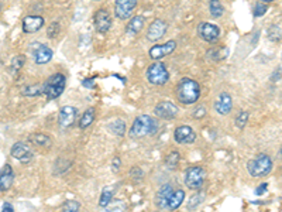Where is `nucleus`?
Masks as SVG:
<instances>
[{
  "label": "nucleus",
  "instance_id": "e433bc0d",
  "mask_svg": "<svg viewBox=\"0 0 282 212\" xmlns=\"http://www.w3.org/2000/svg\"><path fill=\"white\" fill-rule=\"evenodd\" d=\"M130 174L133 176V179H134V181H137V182L143 180V171H141V168L133 167L131 168V171H130Z\"/></svg>",
  "mask_w": 282,
  "mask_h": 212
},
{
  "label": "nucleus",
  "instance_id": "4c0bfd02",
  "mask_svg": "<svg viewBox=\"0 0 282 212\" xmlns=\"http://www.w3.org/2000/svg\"><path fill=\"white\" fill-rule=\"evenodd\" d=\"M205 115H206V108L205 106H199L193 112V118H198V119H202Z\"/></svg>",
  "mask_w": 282,
  "mask_h": 212
},
{
  "label": "nucleus",
  "instance_id": "a878e982",
  "mask_svg": "<svg viewBox=\"0 0 282 212\" xmlns=\"http://www.w3.org/2000/svg\"><path fill=\"white\" fill-rule=\"evenodd\" d=\"M107 127L113 134H116L119 137H123L126 134V123H124L123 119H114L107 124Z\"/></svg>",
  "mask_w": 282,
  "mask_h": 212
},
{
  "label": "nucleus",
  "instance_id": "79ce46f5",
  "mask_svg": "<svg viewBox=\"0 0 282 212\" xmlns=\"http://www.w3.org/2000/svg\"><path fill=\"white\" fill-rule=\"evenodd\" d=\"M82 84H83L86 88H93V79H83Z\"/></svg>",
  "mask_w": 282,
  "mask_h": 212
},
{
  "label": "nucleus",
  "instance_id": "4be33fe9",
  "mask_svg": "<svg viewBox=\"0 0 282 212\" xmlns=\"http://www.w3.org/2000/svg\"><path fill=\"white\" fill-rule=\"evenodd\" d=\"M144 24H146V19L144 16H134L130 19V22L126 27V33L128 35H137L143 29H144Z\"/></svg>",
  "mask_w": 282,
  "mask_h": 212
},
{
  "label": "nucleus",
  "instance_id": "6e6552de",
  "mask_svg": "<svg viewBox=\"0 0 282 212\" xmlns=\"http://www.w3.org/2000/svg\"><path fill=\"white\" fill-rule=\"evenodd\" d=\"M138 0H116L114 1V14L120 20H128L137 7Z\"/></svg>",
  "mask_w": 282,
  "mask_h": 212
},
{
  "label": "nucleus",
  "instance_id": "423d86ee",
  "mask_svg": "<svg viewBox=\"0 0 282 212\" xmlns=\"http://www.w3.org/2000/svg\"><path fill=\"white\" fill-rule=\"evenodd\" d=\"M185 185L192 191H201L206 180V171L199 166H192L185 171Z\"/></svg>",
  "mask_w": 282,
  "mask_h": 212
},
{
  "label": "nucleus",
  "instance_id": "7ed1b4c3",
  "mask_svg": "<svg viewBox=\"0 0 282 212\" xmlns=\"http://www.w3.org/2000/svg\"><path fill=\"white\" fill-rule=\"evenodd\" d=\"M271 170H272V160L265 153H259L258 156L254 157L247 163L248 174L254 179H262L268 176Z\"/></svg>",
  "mask_w": 282,
  "mask_h": 212
},
{
  "label": "nucleus",
  "instance_id": "c756f323",
  "mask_svg": "<svg viewBox=\"0 0 282 212\" xmlns=\"http://www.w3.org/2000/svg\"><path fill=\"white\" fill-rule=\"evenodd\" d=\"M24 64H26V57L24 56L14 57V58L11 60V64H10L11 74H17V72L22 69Z\"/></svg>",
  "mask_w": 282,
  "mask_h": 212
},
{
  "label": "nucleus",
  "instance_id": "2eb2a0df",
  "mask_svg": "<svg viewBox=\"0 0 282 212\" xmlns=\"http://www.w3.org/2000/svg\"><path fill=\"white\" fill-rule=\"evenodd\" d=\"M31 50H33L34 61H35L37 65H45V64H48V62L52 60V56H54V51L45 44L31 45Z\"/></svg>",
  "mask_w": 282,
  "mask_h": 212
},
{
  "label": "nucleus",
  "instance_id": "4468645a",
  "mask_svg": "<svg viewBox=\"0 0 282 212\" xmlns=\"http://www.w3.org/2000/svg\"><path fill=\"white\" fill-rule=\"evenodd\" d=\"M174 139L178 145H192L196 140V133L191 126L182 124L178 126L174 132Z\"/></svg>",
  "mask_w": 282,
  "mask_h": 212
},
{
  "label": "nucleus",
  "instance_id": "6ab92c4d",
  "mask_svg": "<svg viewBox=\"0 0 282 212\" xmlns=\"http://www.w3.org/2000/svg\"><path fill=\"white\" fill-rule=\"evenodd\" d=\"M14 182V171L10 164H6L0 171V192H6Z\"/></svg>",
  "mask_w": 282,
  "mask_h": 212
},
{
  "label": "nucleus",
  "instance_id": "72a5a7b5",
  "mask_svg": "<svg viewBox=\"0 0 282 212\" xmlns=\"http://www.w3.org/2000/svg\"><path fill=\"white\" fill-rule=\"evenodd\" d=\"M80 208V204L75 200H67L62 204V211L65 212H78Z\"/></svg>",
  "mask_w": 282,
  "mask_h": 212
},
{
  "label": "nucleus",
  "instance_id": "f257e3e1",
  "mask_svg": "<svg viewBox=\"0 0 282 212\" xmlns=\"http://www.w3.org/2000/svg\"><path fill=\"white\" fill-rule=\"evenodd\" d=\"M177 98L183 105L196 103L201 98V85L195 79H180V82L177 87Z\"/></svg>",
  "mask_w": 282,
  "mask_h": 212
},
{
  "label": "nucleus",
  "instance_id": "aec40b11",
  "mask_svg": "<svg viewBox=\"0 0 282 212\" xmlns=\"http://www.w3.org/2000/svg\"><path fill=\"white\" fill-rule=\"evenodd\" d=\"M174 191V187L171 184H164L159 190H158L157 195H155V205L159 210L167 211V204H168L169 195Z\"/></svg>",
  "mask_w": 282,
  "mask_h": 212
},
{
  "label": "nucleus",
  "instance_id": "bb28decb",
  "mask_svg": "<svg viewBox=\"0 0 282 212\" xmlns=\"http://www.w3.org/2000/svg\"><path fill=\"white\" fill-rule=\"evenodd\" d=\"M113 195H114V187H104L102 191L101 200H99V207L107 208V205L112 202Z\"/></svg>",
  "mask_w": 282,
  "mask_h": 212
},
{
  "label": "nucleus",
  "instance_id": "9d476101",
  "mask_svg": "<svg viewBox=\"0 0 282 212\" xmlns=\"http://www.w3.org/2000/svg\"><path fill=\"white\" fill-rule=\"evenodd\" d=\"M10 154L13 158H16L22 164H28L34 157L33 150L26 143H23V142H17V143H14V145L11 146Z\"/></svg>",
  "mask_w": 282,
  "mask_h": 212
},
{
  "label": "nucleus",
  "instance_id": "0eeeda50",
  "mask_svg": "<svg viewBox=\"0 0 282 212\" xmlns=\"http://www.w3.org/2000/svg\"><path fill=\"white\" fill-rule=\"evenodd\" d=\"M198 34L203 41L213 44L220 38V29L213 23H201L198 26Z\"/></svg>",
  "mask_w": 282,
  "mask_h": 212
},
{
  "label": "nucleus",
  "instance_id": "ddd939ff",
  "mask_svg": "<svg viewBox=\"0 0 282 212\" xmlns=\"http://www.w3.org/2000/svg\"><path fill=\"white\" fill-rule=\"evenodd\" d=\"M77 116H78V109L75 106H71V105L62 106L58 113V123L62 129H68L77 121Z\"/></svg>",
  "mask_w": 282,
  "mask_h": 212
},
{
  "label": "nucleus",
  "instance_id": "f704fd0d",
  "mask_svg": "<svg viewBox=\"0 0 282 212\" xmlns=\"http://www.w3.org/2000/svg\"><path fill=\"white\" fill-rule=\"evenodd\" d=\"M203 198H205V195L203 194H198V195H193L191 198V201L188 202V208H191V210H193V208H196L201 202L203 201Z\"/></svg>",
  "mask_w": 282,
  "mask_h": 212
},
{
  "label": "nucleus",
  "instance_id": "f03ea898",
  "mask_svg": "<svg viewBox=\"0 0 282 212\" xmlns=\"http://www.w3.org/2000/svg\"><path fill=\"white\" fill-rule=\"evenodd\" d=\"M158 130V122L148 115H140L134 119L130 127V137L141 139L146 136L155 134Z\"/></svg>",
  "mask_w": 282,
  "mask_h": 212
},
{
  "label": "nucleus",
  "instance_id": "39448f33",
  "mask_svg": "<svg viewBox=\"0 0 282 212\" xmlns=\"http://www.w3.org/2000/svg\"><path fill=\"white\" fill-rule=\"evenodd\" d=\"M147 79L151 85L155 87H162L169 81L168 68L165 67V64L162 62H154L150 67L147 68Z\"/></svg>",
  "mask_w": 282,
  "mask_h": 212
},
{
  "label": "nucleus",
  "instance_id": "f3484780",
  "mask_svg": "<svg viewBox=\"0 0 282 212\" xmlns=\"http://www.w3.org/2000/svg\"><path fill=\"white\" fill-rule=\"evenodd\" d=\"M44 17L43 16H38V14H34V16H27L23 19V31L27 34H34L37 31H40L43 27H44Z\"/></svg>",
  "mask_w": 282,
  "mask_h": 212
},
{
  "label": "nucleus",
  "instance_id": "ea45409f",
  "mask_svg": "<svg viewBox=\"0 0 282 212\" xmlns=\"http://www.w3.org/2000/svg\"><path fill=\"white\" fill-rule=\"evenodd\" d=\"M267 188H268V184L267 182H262L261 185H259L258 188L256 190V195H262L265 191H267Z\"/></svg>",
  "mask_w": 282,
  "mask_h": 212
},
{
  "label": "nucleus",
  "instance_id": "58836bf2",
  "mask_svg": "<svg viewBox=\"0 0 282 212\" xmlns=\"http://www.w3.org/2000/svg\"><path fill=\"white\" fill-rule=\"evenodd\" d=\"M120 166H122V160L119 158V157H114L112 161V168L114 173H117L119 170H120Z\"/></svg>",
  "mask_w": 282,
  "mask_h": 212
},
{
  "label": "nucleus",
  "instance_id": "a19ab883",
  "mask_svg": "<svg viewBox=\"0 0 282 212\" xmlns=\"http://www.w3.org/2000/svg\"><path fill=\"white\" fill-rule=\"evenodd\" d=\"M1 210H3L4 212H13L14 211L13 205H11V204H9V202H4V204H3V207H1Z\"/></svg>",
  "mask_w": 282,
  "mask_h": 212
},
{
  "label": "nucleus",
  "instance_id": "b1692460",
  "mask_svg": "<svg viewBox=\"0 0 282 212\" xmlns=\"http://www.w3.org/2000/svg\"><path fill=\"white\" fill-rule=\"evenodd\" d=\"M28 140L37 147H50L52 145V140L44 133H33L28 136Z\"/></svg>",
  "mask_w": 282,
  "mask_h": 212
},
{
  "label": "nucleus",
  "instance_id": "f8f14e48",
  "mask_svg": "<svg viewBox=\"0 0 282 212\" xmlns=\"http://www.w3.org/2000/svg\"><path fill=\"white\" fill-rule=\"evenodd\" d=\"M175 50H177V41L175 40H169V41L164 43V44L153 45L150 48V51H148V56H150L151 60L158 61V60H161L164 57L171 56Z\"/></svg>",
  "mask_w": 282,
  "mask_h": 212
},
{
  "label": "nucleus",
  "instance_id": "20e7f679",
  "mask_svg": "<svg viewBox=\"0 0 282 212\" xmlns=\"http://www.w3.org/2000/svg\"><path fill=\"white\" fill-rule=\"evenodd\" d=\"M65 84H67V78L64 74L56 72L54 75H51L48 81L44 84V93L47 99L52 101L61 96V93L65 90Z\"/></svg>",
  "mask_w": 282,
  "mask_h": 212
},
{
  "label": "nucleus",
  "instance_id": "473e14b6",
  "mask_svg": "<svg viewBox=\"0 0 282 212\" xmlns=\"http://www.w3.org/2000/svg\"><path fill=\"white\" fill-rule=\"evenodd\" d=\"M167 166L171 170H174V168H177L178 166V163H179V153L178 151H171L168 156H167Z\"/></svg>",
  "mask_w": 282,
  "mask_h": 212
},
{
  "label": "nucleus",
  "instance_id": "2f4dec72",
  "mask_svg": "<svg viewBox=\"0 0 282 212\" xmlns=\"http://www.w3.org/2000/svg\"><path fill=\"white\" fill-rule=\"evenodd\" d=\"M248 122V112L247 111H240L238 112V115L236 116V119H234V123H236V126L238 129H244L246 127V124Z\"/></svg>",
  "mask_w": 282,
  "mask_h": 212
},
{
  "label": "nucleus",
  "instance_id": "9b49d317",
  "mask_svg": "<svg viewBox=\"0 0 282 212\" xmlns=\"http://www.w3.org/2000/svg\"><path fill=\"white\" fill-rule=\"evenodd\" d=\"M167 31H168V23L165 22V20H162V19H155L154 22L150 24L146 37L148 41L153 43V41L161 40L167 34Z\"/></svg>",
  "mask_w": 282,
  "mask_h": 212
},
{
  "label": "nucleus",
  "instance_id": "cd10ccee",
  "mask_svg": "<svg viewBox=\"0 0 282 212\" xmlns=\"http://www.w3.org/2000/svg\"><path fill=\"white\" fill-rule=\"evenodd\" d=\"M209 11L214 19H220L225 13V7L220 0H210L209 1Z\"/></svg>",
  "mask_w": 282,
  "mask_h": 212
},
{
  "label": "nucleus",
  "instance_id": "37998d69",
  "mask_svg": "<svg viewBox=\"0 0 282 212\" xmlns=\"http://www.w3.org/2000/svg\"><path fill=\"white\" fill-rule=\"evenodd\" d=\"M259 1H264V3H270V1H274V0H259Z\"/></svg>",
  "mask_w": 282,
  "mask_h": 212
},
{
  "label": "nucleus",
  "instance_id": "5701e85b",
  "mask_svg": "<svg viewBox=\"0 0 282 212\" xmlns=\"http://www.w3.org/2000/svg\"><path fill=\"white\" fill-rule=\"evenodd\" d=\"M44 92V85L41 84H34V85H26L22 88V95L27 96V98H35L43 95Z\"/></svg>",
  "mask_w": 282,
  "mask_h": 212
},
{
  "label": "nucleus",
  "instance_id": "7c9ffc66",
  "mask_svg": "<svg viewBox=\"0 0 282 212\" xmlns=\"http://www.w3.org/2000/svg\"><path fill=\"white\" fill-rule=\"evenodd\" d=\"M268 11V6H267V3H264V1H257L256 4H254V9H253V14H254V17L256 19H258V17H262L265 13Z\"/></svg>",
  "mask_w": 282,
  "mask_h": 212
},
{
  "label": "nucleus",
  "instance_id": "1a4fd4ad",
  "mask_svg": "<svg viewBox=\"0 0 282 212\" xmlns=\"http://www.w3.org/2000/svg\"><path fill=\"white\" fill-rule=\"evenodd\" d=\"M93 24L96 31L101 34H106L112 27V14L107 9H99L93 16Z\"/></svg>",
  "mask_w": 282,
  "mask_h": 212
},
{
  "label": "nucleus",
  "instance_id": "c85d7f7f",
  "mask_svg": "<svg viewBox=\"0 0 282 212\" xmlns=\"http://www.w3.org/2000/svg\"><path fill=\"white\" fill-rule=\"evenodd\" d=\"M268 38L272 43H280L281 41V24H272L268 29Z\"/></svg>",
  "mask_w": 282,
  "mask_h": 212
},
{
  "label": "nucleus",
  "instance_id": "dca6fc26",
  "mask_svg": "<svg viewBox=\"0 0 282 212\" xmlns=\"http://www.w3.org/2000/svg\"><path fill=\"white\" fill-rule=\"evenodd\" d=\"M154 113H155L157 118L162 119V121H172L178 115V108L172 102H161V103H158L157 106H155Z\"/></svg>",
  "mask_w": 282,
  "mask_h": 212
},
{
  "label": "nucleus",
  "instance_id": "c9c22d12",
  "mask_svg": "<svg viewBox=\"0 0 282 212\" xmlns=\"http://www.w3.org/2000/svg\"><path fill=\"white\" fill-rule=\"evenodd\" d=\"M59 30H61V27H59V24L58 23H51V26L48 27V37H51V38H55L56 35L59 34Z\"/></svg>",
  "mask_w": 282,
  "mask_h": 212
},
{
  "label": "nucleus",
  "instance_id": "393cba45",
  "mask_svg": "<svg viewBox=\"0 0 282 212\" xmlns=\"http://www.w3.org/2000/svg\"><path fill=\"white\" fill-rule=\"evenodd\" d=\"M95 116H96V111L95 108H88L85 113L82 115L80 121H79V127L80 129H88L90 124L95 121Z\"/></svg>",
  "mask_w": 282,
  "mask_h": 212
},
{
  "label": "nucleus",
  "instance_id": "412c9836",
  "mask_svg": "<svg viewBox=\"0 0 282 212\" xmlns=\"http://www.w3.org/2000/svg\"><path fill=\"white\" fill-rule=\"evenodd\" d=\"M185 201V191L182 188H175L169 195L168 204H167V211H175Z\"/></svg>",
  "mask_w": 282,
  "mask_h": 212
},
{
  "label": "nucleus",
  "instance_id": "a211bd4d",
  "mask_svg": "<svg viewBox=\"0 0 282 212\" xmlns=\"http://www.w3.org/2000/svg\"><path fill=\"white\" fill-rule=\"evenodd\" d=\"M214 109L216 112L219 113V115H229L231 109H233V98H231V95L230 93H227V92H222L219 96H217V99L214 102Z\"/></svg>",
  "mask_w": 282,
  "mask_h": 212
},
{
  "label": "nucleus",
  "instance_id": "c03bdc74",
  "mask_svg": "<svg viewBox=\"0 0 282 212\" xmlns=\"http://www.w3.org/2000/svg\"><path fill=\"white\" fill-rule=\"evenodd\" d=\"M95 1H99V0H95Z\"/></svg>",
  "mask_w": 282,
  "mask_h": 212
}]
</instances>
